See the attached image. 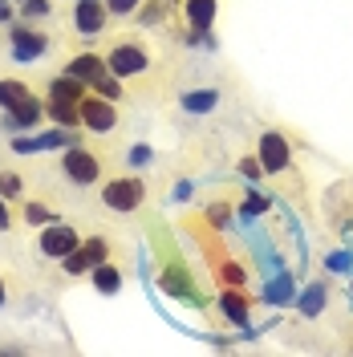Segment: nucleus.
Returning <instances> with one entry per match:
<instances>
[{
  "mask_svg": "<svg viewBox=\"0 0 353 357\" xmlns=\"http://www.w3.org/2000/svg\"><path fill=\"white\" fill-rule=\"evenodd\" d=\"M0 106L13 114L8 118V126H33L37 118H41V106H37V98H33V89L24 86V82H0Z\"/></svg>",
  "mask_w": 353,
  "mask_h": 357,
  "instance_id": "nucleus-1",
  "label": "nucleus"
},
{
  "mask_svg": "<svg viewBox=\"0 0 353 357\" xmlns=\"http://www.w3.org/2000/svg\"><path fill=\"white\" fill-rule=\"evenodd\" d=\"M106 66H110L114 77H138V73L151 69V61H147V53H142L138 45H114L110 57H106Z\"/></svg>",
  "mask_w": 353,
  "mask_h": 357,
  "instance_id": "nucleus-2",
  "label": "nucleus"
},
{
  "mask_svg": "<svg viewBox=\"0 0 353 357\" xmlns=\"http://www.w3.org/2000/svg\"><path fill=\"white\" fill-rule=\"evenodd\" d=\"M102 199L110 211H134L138 203H142V183L138 178H114L102 187Z\"/></svg>",
  "mask_w": 353,
  "mask_h": 357,
  "instance_id": "nucleus-3",
  "label": "nucleus"
},
{
  "mask_svg": "<svg viewBox=\"0 0 353 357\" xmlns=\"http://www.w3.org/2000/svg\"><path fill=\"white\" fill-rule=\"evenodd\" d=\"M73 248H77V231H73V227H66V223H45L41 252L49 260H66Z\"/></svg>",
  "mask_w": 353,
  "mask_h": 357,
  "instance_id": "nucleus-4",
  "label": "nucleus"
},
{
  "mask_svg": "<svg viewBox=\"0 0 353 357\" xmlns=\"http://www.w3.org/2000/svg\"><path fill=\"white\" fill-rule=\"evenodd\" d=\"M82 122L93 134H106V130H114L118 110L110 106V98H82Z\"/></svg>",
  "mask_w": 353,
  "mask_h": 357,
  "instance_id": "nucleus-5",
  "label": "nucleus"
},
{
  "mask_svg": "<svg viewBox=\"0 0 353 357\" xmlns=\"http://www.w3.org/2000/svg\"><path fill=\"white\" fill-rule=\"evenodd\" d=\"M288 162H292V151H288V138L276 130H268L260 138V167L264 171H288Z\"/></svg>",
  "mask_w": 353,
  "mask_h": 357,
  "instance_id": "nucleus-6",
  "label": "nucleus"
},
{
  "mask_svg": "<svg viewBox=\"0 0 353 357\" xmlns=\"http://www.w3.org/2000/svg\"><path fill=\"white\" fill-rule=\"evenodd\" d=\"M102 260H106V240H89V244H77L66 256V272L69 276H82L89 268H98Z\"/></svg>",
  "mask_w": 353,
  "mask_h": 357,
  "instance_id": "nucleus-7",
  "label": "nucleus"
},
{
  "mask_svg": "<svg viewBox=\"0 0 353 357\" xmlns=\"http://www.w3.org/2000/svg\"><path fill=\"white\" fill-rule=\"evenodd\" d=\"M61 167H66V175L73 178V183H82V187H89L93 178L102 175V162L89 155V151H77V146H73V151L61 158Z\"/></svg>",
  "mask_w": 353,
  "mask_h": 357,
  "instance_id": "nucleus-8",
  "label": "nucleus"
},
{
  "mask_svg": "<svg viewBox=\"0 0 353 357\" xmlns=\"http://www.w3.org/2000/svg\"><path fill=\"white\" fill-rule=\"evenodd\" d=\"M158 284H163L167 296L187 301V305H199V292H195V284H191V276H187V268H183V264H171L163 276H158Z\"/></svg>",
  "mask_w": 353,
  "mask_h": 357,
  "instance_id": "nucleus-9",
  "label": "nucleus"
},
{
  "mask_svg": "<svg viewBox=\"0 0 353 357\" xmlns=\"http://www.w3.org/2000/svg\"><path fill=\"white\" fill-rule=\"evenodd\" d=\"M106 4H98V0H82L77 8H73V24H77V33L82 37H98L102 29H106Z\"/></svg>",
  "mask_w": 353,
  "mask_h": 357,
  "instance_id": "nucleus-10",
  "label": "nucleus"
},
{
  "mask_svg": "<svg viewBox=\"0 0 353 357\" xmlns=\"http://www.w3.org/2000/svg\"><path fill=\"white\" fill-rule=\"evenodd\" d=\"M49 37L45 33H33V29H13V57L17 61H33V57H41Z\"/></svg>",
  "mask_w": 353,
  "mask_h": 357,
  "instance_id": "nucleus-11",
  "label": "nucleus"
},
{
  "mask_svg": "<svg viewBox=\"0 0 353 357\" xmlns=\"http://www.w3.org/2000/svg\"><path fill=\"white\" fill-rule=\"evenodd\" d=\"M69 73H73V77H82L86 86H98V82L110 73V66H106L98 53H82V57H73V61H69Z\"/></svg>",
  "mask_w": 353,
  "mask_h": 357,
  "instance_id": "nucleus-12",
  "label": "nucleus"
},
{
  "mask_svg": "<svg viewBox=\"0 0 353 357\" xmlns=\"http://www.w3.org/2000/svg\"><path fill=\"white\" fill-rule=\"evenodd\" d=\"M49 98H53V102H66V106H82V98H86V82H82V77H73V73L53 77Z\"/></svg>",
  "mask_w": 353,
  "mask_h": 357,
  "instance_id": "nucleus-13",
  "label": "nucleus"
},
{
  "mask_svg": "<svg viewBox=\"0 0 353 357\" xmlns=\"http://www.w3.org/2000/svg\"><path fill=\"white\" fill-rule=\"evenodd\" d=\"M73 134H61V130H49L41 138H13V151L17 155H33V151H53V146H69Z\"/></svg>",
  "mask_w": 353,
  "mask_h": 357,
  "instance_id": "nucleus-14",
  "label": "nucleus"
},
{
  "mask_svg": "<svg viewBox=\"0 0 353 357\" xmlns=\"http://www.w3.org/2000/svg\"><path fill=\"white\" fill-rule=\"evenodd\" d=\"M220 309H223V317L227 321H236L240 329H248V296H243L240 289H227L220 296Z\"/></svg>",
  "mask_w": 353,
  "mask_h": 357,
  "instance_id": "nucleus-15",
  "label": "nucleus"
},
{
  "mask_svg": "<svg viewBox=\"0 0 353 357\" xmlns=\"http://www.w3.org/2000/svg\"><path fill=\"white\" fill-rule=\"evenodd\" d=\"M187 24L191 29H199V33H207L211 29V21H216V0H187Z\"/></svg>",
  "mask_w": 353,
  "mask_h": 357,
  "instance_id": "nucleus-16",
  "label": "nucleus"
},
{
  "mask_svg": "<svg viewBox=\"0 0 353 357\" xmlns=\"http://www.w3.org/2000/svg\"><path fill=\"white\" fill-rule=\"evenodd\" d=\"M292 296H296V284H292V276H272V280H268L264 284V301L268 305H288V301H292Z\"/></svg>",
  "mask_w": 353,
  "mask_h": 357,
  "instance_id": "nucleus-17",
  "label": "nucleus"
},
{
  "mask_svg": "<svg viewBox=\"0 0 353 357\" xmlns=\"http://www.w3.org/2000/svg\"><path fill=\"white\" fill-rule=\"evenodd\" d=\"M93 289H98V292H106V296H114V292L122 289V276H118V268L102 260V264L93 268Z\"/></svg>",
  "mask_w": 353,
  "mask_h": 357,
  "instance_id": "nucleus-18",
  "label": "nucleus"
},
{
  "mask_svg": "<svg viewBox=\"0 0 353 357\" xmlns=\"http://www.w3.org/2000/svg\"><path fill=\"white\" fill-rule=\"evenodd\" d=\"M216 102H220L216 89H195V93L183 98V110L187 114H207V110H216Z\"/></svg>",
  "mask_w": 353,
  "mask_h": 357,
  "instance_id": "nucleus-19",
  "label": "nucleus"
},
{
  "mask_svg": "<svg viewBox=\"0 0 353 357\" xmlns=\"http://www.w3.org/2000/svg\"><path fill=\"white\" fill-rule=\"evenodd\" d=\"M325 296H329V292H325V284H309V289H305V296H301V312H305V317H317V312L325 309Z\"/></svg>",
  "mask_w": 353,
  "mask_h": 357,
  "instance_id": "nucleus-20",
  "label": "nucleus"
},
{
  "mask_svg": "<svg viewBox=\"0 0 353 357\" xmlns=\"http://www.w3.org/2000/svg\"><path fill=\"white\" fill-rule=\"evenodd\" d=\"M268 207H272V199H268V195H260V191H252V195H248V203H243V220H252V215H264Z\"/></svg>",
  "mask_w": 353,
  "mask_h": 357,
  "instance_id": "nucleus-21",
  "label": "nucleus"
},
{
  "mask_svg": "<svg viewBox=\"0 0 353 357\" xmlns=\"http://www.w3.org/2000/svg\"><path fill=\"white\" fill-rule=\"evenodd\" d=\"M138 4H142V0H106V8H110V13H118V17H130V13H138Z\"/></svg>",
  "mask_w": 353,
  "mask_h": 357,
  "instance_id": "nucleus-22",
  "label": "nucleus"
},
{
  "mask_svg": "<svg viewBox=\"0 0 353 357\" xmlns=\"http://www.w3.org/2000/svg\"><path fill=\"white\" fill-rule=\"evenodd\" d=\"M220 276L227 280V284H232V289H240V284H243V268H240V264H223V268H220Z\"/></svg>",
  "mask_w": 353,
  "mask_h": 357,
  "instance_id": "nucleus-23",
  "label": "nucleus"
},
{
  "mask_svg": "<svg viewBox=\"0 0 353 357\" xmlns=\"http://www.w3.org/2000/svg\"><path fill=\"white\" fill-rule=\"evenodd\" d=\"M21 13L24 17H45L49 13V0H21Z\"/></svg>",
  "mask_w": 353,
  "mask_h": 357,
  "instance_id": "nucleus-24",
  "label": "nucleus"
},
{
  "mask_svg": "<svg viewBox=\"0 0 353 357\" xmlns=\"http://www.w3.org/2000/svg\"><path fill=\"white\" fill-rule=\"evenodd\" d=\"M24 220L29 223H49V211H45L41 203H24Z\"/></svg>",
  "mask_w": 353,
  "mask_h": 357,
  "instance_id": "nucleus-25",
  "label": "nucleus"
},
{
  "mask_svg": "<svg viewBox=\"0 0 353 357\" xmlns=\"http://www.w3.org/2000/svg\"><path fill=\"white\" fill-rule=\"evenodd\" d=\"M93 89H98L102 98H110V102H114V98H118V93H122V89H118V82H114L110 73H106V77H102V82H98V86H93Z\"/></svg>",
  "mask_w": 353,
  "mask_h": 357,
  "instance_id": "nucleus-26",
  "label": "nucleus"
},
{
  "mask_svg": "<svg viewBox=\"0 0 353 357\" xmlns=\"http://www.w3.org/2000/svg\"><path fill=\"white\" fill-rule=\"evenodd\" d=\"M0 195H8V199H17V195H21V183H17L13 175H0Z\"/></svg>",
  "mask_w": 353,
  "mask_h": 357,
  "instance_id": "nucleus-27",
  "label": "nucleus"
},
{
  "mask_svg": "<svg viewBox=\"0 0 353 357\" xmlns=\"http://www.w3.org/2000/svg\"><path fill=\"white\" fill-rule=\"evenodd\" d=\"M350 260H353V256H350V252H333V256H329V268H333V272H350Z\"/></svg>",
  "mask_w": 353,
  "mask_h": 357,
  "instance_id": "nucleus-28",
  "label": "nucleus"
},
{
  "mask_svg": "<svg viewBox=\"0 0 353 357\" xmlns=\"http://www.w3.org/2000/svg\"><path fill=\"white\" fill-rule=\"evenodd\" d=\"M151 158H155V155H151V146H134V151H130V162H134V167H147Z\"/></svg>",
  "mask_w": 353,
  "mask_h": 357,
  "instance_id": "nucleus-29",
  "label": "nucleus"
},
{
  "mask_svg": "<svg viewBox=\"0 0 353 357\" xmlns=\"http://www.w3.org/2000/svg\"><path fill=\"white\" fill-rule=\"evenodd\" d=\"M240 167H243V175H248V178H256V175H260V167H256V158H243Z\"/></svg>",
  "mask_w": 353,
  "mask_h": 357,
  "instance_id": "nucleus-30",
  "label": "nucleus"
},
{
  "mask_svg": "<svg viewBox=\"0 0 353 357\" xmlns=\"http://www.w3.org/2000/svg\"><path fill=\"white\" fill-rule=\"evenodd\" d=\"M211 223H227V207H211Z\"/></svg>",
  "mask_w": 353,
  "mask_h": 357,
  "instance_id": "nucleus-31",
  "label": "nucleus"
},
{
  "mask_svg": "<svg viewBox=\"0 0 353 357\" xmlns=\"http://www.w3.org/2000/svg\"><path fill=\"white\" fill-rule=\"evenodd\" d=\"M0 21H13V4L8 0H0Z\"/></svg>",
  "mask_w": 353,
  "mask_h": 357,
  "instance_id": "nucleus-32",
  "label": "nucleus"
},
{
  "mask_svg": "<svg viewBox=\"0 0 353 357\" xmlns=\"http://www.w3.org/2000/svg\"><path fill=\"white\" fill-rule=\"evenodd\" d=\"M0 227H8V207H4V199H0Z\"/></svg>",
  "mask_w": 353,
  "mask_h": 357,
  "instance_id": "nucleus-33",
  "label": "nucleus"
},
{
  "mask_svg": "<svg viewBox=\"0 0 353 357\" xmlns=\"http://www.w3.org/2000/svg\"><path fill=\"white\" fill-rule=\"evenodd\" d=\"M0 305H4V284H0Z\"/></svg>",
  "mask_w": 353,
  "mask_h": 357,
  "instance_id": "nucleus-34",
  "label": "nucleus"
}]
</instances>
